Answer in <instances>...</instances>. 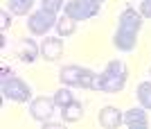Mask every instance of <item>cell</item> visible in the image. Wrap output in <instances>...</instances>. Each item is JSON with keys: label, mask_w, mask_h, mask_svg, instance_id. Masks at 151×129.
<instances>
[{"label": "cell", "mask_w": 151, "mask_h": 129, "mask_svg": "<svg viewBox=\"0 0 151 129\" xmlns=\"http://www.w3.org/2000/svg\"><path fill=\"white\" fill-rule=\"evenodd\" d=\"M126 77H129V68H126L124 61L120 59H113L108 61L106 68L101 75H97V82H95V91H101V93H120L126 84Z\"/></svg>", "instance_id": "1"}, {"label": "cell", "mask_w": 151, "mask_h": 129, "mask_svg": "<svg viewBox=\"0 0 151 129\" xmlns=\"http://www.w3.org/2000/svg\"><path fill=\"white\" fill-rule=\"evenodd\" d=\"M0 91H2L5 100H12V102H27L32 97V88L16 75H9V77L0 79Z\"/></svg>", "instance_id": "2"}, {"label": "cell", "mask_w": 151, "mask_h": 129, "mask_svg": "<svg viewBox=\"0 0 151 129\" xmlns=\"http://www.w3.org/2000/svg\"><path fill=\"white\" fill-rule=\"evenodd\" d=\"M101 9V2H93V0H68L63 7V14L70 16L72 20H88L97 16Z\"/></svg>", "instance_id": "3"}, {"label": "cell", "mask_w": 151, "mask_h": 129, "mask_svg": "<svg viewBox=\"0 0 151 129\" xmlns=\"http://www.w3.org/2000/svg\"><path fill=\"white\" fill-rule=\"evenodd\" d=\"M57 14L54 12H47V9H38V12H32L29 18H27V27H29L32 34H36V36H43L52 30V27H57Z\"/></svg>", "instance_id": "4"}, {"label": "cell", "mask_w": 151, "mask_h": 129, "mask_svg": "<svg viewBox=\"0 0 151 129\" xmlns=\"http://www.w3.org/2000/svg\"><path fill=\"white\" fill-rule=\"evenodd\" d=\"M54 97H34L29 102V116L38 122H47L54 113Z\"/></svg>", "instance_id": "5"}, {"label": "cell", "mask_w": 151, "mask_h": 129, "mask_svg": "<svg viewBox=\"0 0 151 129\" xmlns=\"http://www.w3.org/2000/svg\"><path fill=\"white\" fill-rule=\"evenodd\" d=\"M142 14L140 12H135L133 7H126L124 12L120 14V23H117V30H124V32H135L138 34L140 32V27H142Z\"/></svg>", "instance_id": "6"}, {"label": "cell", "mask_w": 151, "mask_h": 129, "mask_svg": "<svg viewBox=\"0 0 151 129\" xmlns=\"http://www.w3.org/2000/svg\"><path fill=\"white\" fill-rule=\"evenodd\" d=\"M63 54V41L61 36H45L41 41V57L47 61H57Z\"/></svg>", "instance_id": "7"}, {"label": "cell", "mask_w": 151, "mask_h": 129, "mask_svg": "<svg viewBox=\"0 0 151 129\" xmlns=\"http://www.w3.org/2000/svg\"><path fill=\"white\" fill-rule=\"evenodd\" d=\"M124 125L131 129H145L149 127V116H147L145 107H133V109L124 111Z\"/></svg>", "instance_id": "8"}, {"label": "cell", "mask_w": 151, "mask_h": 129, "mask_svg": "<svg viewBox=\"0 0 151 129\" xmlns=\"http://www.w3.org/2000/svg\"><path fill=\"white\" fill-rule=\"evenodd\" d=\"M124 122V113L117 107H104L99 111V125L104 129H115Z\"/></svg>", "instance_id": "9"}, {"label": "cell", "mask_w": 151, "mask_h": 129, "mask_svg": "<svg viewBox=\"0 0 151 129\" xmlns=\"http://www.w3.org/2000/svg\"><path fill=\"white\" fill-rule=\"evenodd\" d=\"M81 77H83V68L81 66H63L59 70V82L63 86H81Z\"/></svg>", "instance_id": "10"}, {"label": "cell", "mask_w": 151, "mask_h": 129, "mask_svg": "<svg viewBox=\"0 0 151 129\" xmlns=\"http://www.w3.org/2000/svg\"><path fill=\"white\" fill-rule=\"evenodd\" d=\"M138 43V34L135 32H124V30H117L113 36V45L122 52H131Z\"/></svg>", "instance_id": "11"}, {"label": "cell", "mask_w": 151, "mask_h": 129, "mask_svg": "<svg viewBox=\"0 0 151 129\" xmlns=\"http://www.w3.org/2000/svg\"><path fill=\"white\" fill-rule=\"evenodd\" d=\"M38 54H41V45H36L32 39H23L18 43V57H20V61L32 64V61H36Z\"/></svg>", "instance_id": "12"}, {"label": "cell", "mask_w": 151, "mask_h": 129, "mask_svg": "<svg viewBox=\"0 0 151 129\" xmlns=\"http://www.w3.org/2000/svg\"><path fill=\"white\" fill-rule=\"evenodd\" d=\"M61 116H63V122H79V120L83 118V107H81V102H70L68 107H63Z\"/></svg>", "instance_id": "13"}, {"label": "cell", "mask_w": 151, "mask_h": 129, "mask_svg": "<svg viewBox=\"0 0 151 129\" xmlns=\"http://www.w3.org/2000/svg\"><path fill=\"white\" fill-rule=\"evenodd\" d=\"M75 30H77V20H72L70 16H65V14L57 20V32H59V36H63V39L70 36V34H75Z\"/></svg>", "instance_id": "14"}, {"label": "cell", "mask_w": 151, "mask_h": 129, "mask_svg": "<svg viewBox=\"0 0 151 129\" xmlns=\"http://www.w3.org/2000/svg\"><path fill=\"white\" fill-rule=\"evenodd\" d=\"M36 0H9V9H12L16 16H27L32 12Z\"/></svg>", "instance_id": "15"}, {"label": "cell", "mask_w": 151, "mask_h": 129, "mask_svg": "<svg viewBox=\"0 0 151 129\" xmlns=\"http://www.w3.org/2000/svg\"><path fill=\"white\" fill-rule=\"evenodd\" d=\"M138 100L147 111H151V82H140L138 84Z\"/></svg>", "instance_id": "16"}, {"label": "cell", "mask_w": 151, "mask_h": 129, "mask_svg": "<svg viewBox=\"0 0 151 129\" xmlns=\"http://www.w3.org/2000/svg\"><path fill=\"white\" fill-rule=\"evenodd\" d=\"M70 102H75V97H72L70 88H68V86H61V88H59L57 93H54V104L63 109V107H68Z\"/></svg>", "instance_id": "17"}, {"label": "cell", "mask_w": 151, "mask_h": 129, "mask_svg": "<svg viewBox=\"0 0 151 129\" xmlns=\"http://www.w3.org/2000/svg\"><path fill=\"white\" fill-rule=\"evenodd\" d=\"M63 2H65V0H41V7H43V9H47V12H61L63 7Z\"/></svg>", "instance_id": "18"}, {"label": "cell", "mask_w": 151, "mask_h": 129, "mask_svg": "<svg viewBox=\"0 0 151 129\" xmlns=\"http://www.w3.org/2000/svg\"><path fill=\"white\" fill-rule=\"evenodd\" d=\"M9 25H12V16H9V12H7V9H2V12H0V30L5 32Z\"/></svg>", "instance_id": "19"}, {"label": "cell", "mask_w": 151, "mask_h": 129, "mask_svg": "<svg viewBox=\"0 0 151 129\" xmlns=\"http://www.w3.org/2000/svg\"><path fill=\"white\" fill-rule=\"evenodd\" d=\"M140 14L145 18H151V0H142L140 2Z\"/></svg>", "instance_id": "20"}, {"label": "cell", "mask_w": 151, "mask_h": 129, "mask_svg": "<svg viewBox=\"0 0 151 129\" xmlns=\"http://www.w3.org/2000/svg\"><path fill=\"white\" fill-rule=\"evenodd\" d=\"M93 2H101V0H93Z\"/></svg>", "instance_id": "21"}, {"label": "cell", "mask_w": 151, "mask_h": 129, "mask_svg": "<svg viewBox=\"0 0 151 129\" xmlns=\"http://www.w3.org/2000/svg\"><path fill=\"white\" fill-rule=\"evenodd\" d=\"M149 75H151V68H149Z\"/></svg>", "instance_id": "22"}]
</instances>
